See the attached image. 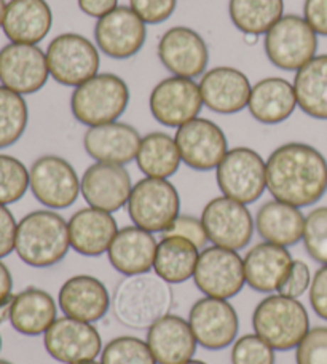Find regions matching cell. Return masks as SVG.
Here are the masks:
<instances>
[{
  "label": "cell",
  "mask_w": 327,
  "mask_h": 364,
  "mask_svg": "<svg viewBox=\"0 0 327 364\" xmlns=\"http://www.w3.org/2000/svg\"><path fill=\"white\" fill-rule=\"evenodd\" d=\"M267 191L297 208L313 206L327 192V160L305 142H286L267 160Z\"/></svg>",
  "instance_id": "6da1fadb"
},
{
  "label": "cell",
  "mask_w": 327,
  "mask_h": 364,
  "mask_svg": "<svg viewBox=\"0 0 327 364\" xmlns=\"http://www.w3.org/2000/svg\"><path fill=\"white\" fill-rule=\"evenodd\" d=\"M173 301L171 284L149 272L123 278L114 291L110 309L123 326L141 331L169 315Z\"/></svg>",
  "instance_id": "7a4b0ae2"
},
{
  "label": "cell",
  "mask_w": 327,
  "mask_h": 364,
  "mask_svg": "<svg viewBox=\"0 0 327 364\" xmlns=\"http://www.w3.org/2000/svg\"><path fill=\"white\" fill-rule=\"evenodd\" d=\"M69 250V224L60 213L36 210L18 220L15 252L29 267H53Z\"/></svg>",
  "instance_id": "3957f363"
},
{
  "label": "cell",
  "mask_w": 327,
  "mask_h": 364,
  "mask_svg": "<svg viewBox=\"0 0 327 364\" xmlns=\"http://www.w3.org/2000/svg\"><path fill=\"white\" fill-rule=\"evenodd\" d=\"M252 328L274 352H289L310 331V316L299 299L277 292L262 299L254 309Z\"/></svg>",
  "instance_id": "277c9868"
},
{
  "label": "cell",
  "mask_w": 327,
  "mask_h": 364,
  "mask_svg": "<svg viewBox=\"0 0 327 364\" xmlns=\"http://www.w3.org/2000/svg\"><path fill=\"white\" fill-rule=\"evenodd\" d=\"M129 87L120 75L104 73L72 91L70 110L78 123L97 127L119 122L129 104Z\"/></svg>",
  "instance_id": "5b68a950"
},
{
  "label": "cell",
  "mask_w": 327,
  "mask_h": 364,
  "mask_svg": "<svg viewBox=\"0 0 327 364\" xmlns=\"http://www.w3.org/2000/svg\"><path fill=\"white\" fill-rule=\"evenodd\" d=\"M127 210L134 225L163 233L181 214V195L168 179L144 178L133 186Z\"/></svg>",
  "instance_id": "8992f818"
},
{
  "label": "cell",
  "mask_w": 327,
  "mask_h": 364,
  "mask_svg": "<svg viewBox=\"0 0 327 364\" xmlns=\"http://www.w3.org/2000/svg\"><path fill=\"white\" fill-rule=\"evenodd\" d=\"M50 77L64 87L75 88L100 74V48L77 32H64L48 43Z\"/></svg>",
  "instance_id": "52a82bcc"
},
{
  "label": "cell",
  "mask_w": 327,
  "mask_h": 364,
  "mask_svg": "<svg viewBox=\"0 0 327 364\" xmlns=\"http://www.w3.org/2000/svg\"><path fill=\"white\" fill-rule=\"evenodd\" d=\"M318 34L304 16L284 15L264 37L265 55L274 68L297 73L318 53Z\"/></svg>",
  "instance_id": "ba28073f"
},
{
  "label": "cell",
  "mask_w": 327,
  "mask_h": 364,
  "mask_svg": "<svg viewBox=\"0 0 327 364\" xmlns=\"http://www.w3.org/2000/svg\"><path fill=\"white\" fill-rule=\"evenodd\" d=\"M215 179L222 195L251 205L267 191V161L251 147L228 149L215 168Z\"/></svg>",
  "instance_id": "9c48e42d"
},
{
  "label": "cell",
  "mask_w": 327,
  "mask_h": 364,
  "mask_svg": "<svg viewBox=\"0 0 327 364\" xmlns=\"http://www.w3.org/2000/svg\"><path fill=\"white\" fill-rule=\"evenodd\" d=\"M29 191L47 210H68L82 193L80 178L60 155H42L29 168Z\"/></svg>",
  "instance_id": "30bf717a"
},
{
  "label": "cell",
  "mask_w": 327,
  "mask_h": 364,
  "mask_svg": "<svg viewBox=\"0 0 327 364\" xmlns=\"http://www.w3.org/2000/svg\"><path fill=\"white\" fill-rule=\"evenodd\" d=\"M193 283L203 296L230 301L246 284L243 257L238 251L215 245L206 246L200 252Z\"/></svg>",
  "instance_id": "8fae6325"
},
{
  "label": "cell",
  "mask_w": 327,
  "mask_h": 364,
  "mask_svg": "<svg viewBox=\"0 0 327 364\" xmlns=\"http://www.w3.org/2000/svg\"><path fill=\"white\" fill-rule=\"evenodd\" d=\"M201 223L205 225L209 242L233 251L245 250L251 243L256 230L247 205L225 195L208 201L203 208Z\"/></svg>",
  "instance_id": "7c38bea8"
},
{
  "label": "cell",
  "mask_w": 327,
  "mask_h": 364,
  "mask_svg": "<svg viewBox=\"0 0 327 364\" xmlns=\"http://www.w3.org/2000/svg\"><path fill=\"white\" fill-rule=\"evenodd\" d=\"M203 106L200 85L186 77H166L156 83L149 97L154 119L163 127L176 129L200 117Z\"/></svg>",
  "instance_id": "4fadbf2b"
},
{
  "label": "cell",
  "mask_w": 327,
  "mask_h": 364,
  "mask_svg": "<svg viewBox=\"0 0 327 364\" xmlns=\"http://www.w3.org/2000/svg\"><path fill=\"white\" fill-rule=\"evenodd\" d=\"M48 79L47 53L38 45L9 42L0 48V85L28 96L41 91Z\"/></svg>",
  "instance_id": "5bb4252c"
},
{
  "label": "cell",
  "mask_w": 327,
  "mask_h": 364,
  "mask_svg": "<svg viewBox=\"0 0 327 364\" xmlns=\"http://www.w3.org/2000/svg\"><path fill=\"white\" fill-rule=\"evenodd\" d=\"M182 164L195 171H213L228 152V141L218 123L196 117L174 134Z\"/></svg>",
  "instance_id": "9a60e30c"
},
{
  "label": "cell",
  "mask_w": 327,
  "mask_h": 364,
  "mask_svg": "<svg viewBox=\"0 0 327 364\" xmlns=\"http://www.w3.org/2000/svg\"><path fill=\"white\" fill-rule=\"evenodd\" d=\"M43 346L51 358L75 364L95 361L102 353V339L93 323L63 316L51 324L43 334Z\"/></svg>",
  "instance_id": "2e32d148"
},
{
  "label": "cell",
  "mask_w": 327,
  "mask_h": 364,
  "mask_svg": "<svg viewBox=\"0 0 327 364\" xmlns=\"http://www.w3.org/2000/svg\"><path fill=\"white\" fill-rule=\"evenodd\" d=\"M188 324L198 346L211 352L230 347L238 339V314L224 299H198L188 311Z\"/></svg>",
  "instance_id": "e0dca14e"
},
{
  "label": "cell",
  "mask_w": 327,
  "mask_h": 364,
  "mask_svg": "<svg viewBox=\"0 0 327 364\" xmlns=\"http://www.w3.org/2000/svg\"><path fill=\"white\" fill-rule=\"evenodd\" d=\"M156 55L163 68L176 77L196 79L206 73L209 48L198 32L187 26H174L160 37Z\"/></svg>",
  "instance_id": "ac0fdd59"
},
{
  "label": "cell",
  "mask_w": 327,
  "mask_h": 364,
  "mask_svg": "<svg viewBox=\"0 0 327 364\" xmlns=\"http://www.w3.org/2000/svg\"><path fill=\"white\" fill-rule=\"evenodd\" d=\"M147 38V24L129 9L117 6L95 26L96 47L114 60H128L139 53Z\"/></svg>",
  "instance_id": "d6986e66"
},
{
  "label": "cell",
  "mask_w": 327,
  "mask_h": 364,
  "mask_svg": "<svg viewBox=\"0 0 327 364\" xmlns=\"http://www.w3.org/2000/svg\"><path fill=\"white\" fill-rule=\"evenodd\" d=\"M80 191L88 206L114 214L128 205L133 181L125 166L96 161L85 170Z\"/></svg>",
  "instance_id": "ffe728a7"
},
{
  "label": "cell",
  "mask_w": 327,
  "mask_h": 364,
  "mask_svg": "<svg viewBox=\"0 0 327 364\" xmlns=\"http://www.w3.org/2000/svg\"><path fill=\"white\" fill-rule=\"evenodd\" d=\"M203 104L220 115H233L247 107L252 85L247 75L237 68L218 66L201 75Z\"/></svg>",
  "instance_id": "44dd1931"
},
{
  "label": "cell",
  "mask_w": 327,
  "mask_h": 364,
  "mask_svg": "<svg viewBox=\"0 0 327 364\" xmlns=\"http://www.w3.org/2000/svg\"><path fill=\"white\" fill-rule=\"evenodd\" d=\"M142 136L128 123L112 122L90 127L83 134V147L91 159L101 164L125 166L136 160Z\"/></svg>",
  "instance_id": "7402d4cb"
},
{
  "label": "cell",
  "mask_w": 327,
  "mask_h": 364,
  "mask_svg": "<svg viewBox=\"0 0 327 364\" xmlns=\"http://www.w3.org/2000/svg\"><path fill=\"white\" fill-rule=\"evenodd\" d=\"M58 304L65 316L96 323L107 315L112 297L100 278L75 275L63 283Z\"/></svg>",
  "instance_id": "603a6c76"
},
{
  "label": "cell",
  "mask_w": 327,
  "mask_h": 364,
  "mask_svg": "<svg viewBox=\"0 0 327 364\" xmlns=\"http://www.w3.org/2000/svg\"><path fill=\"white\" fill-rule=\"evenodd\" d=\"M294 259L284 246L262 242L243 257L246 284L257 292H278L289 277Z\"/></svg>",
  "instance_id": "cb8c5ba5"
},
{
  "label": "cell",
  "mask_w": 327,
  "mask_h": 364,
  "mask_svg": "<svg viewBox=\"0 0 327 364\" xmlns=\"http://www.w3.org/2000/svg\"><path fill=\"white\" fill-rule=\"evenodd\" d=\"M68 224L70 248L87 257L106 255L117 232L120 230L112 213L97 210L93 206L75 211Z\"/></svg>",
  "instance_id": "d4e9b609"
},
{
  "label": "cell",
  "mask_w": 327,
  "mask_h": 364,
  "mask_svg": "<svg viewBox=\"0 0 327 364\" xmlns=\"http://www.w3.org/2000/svg\"><path fill=\"white\" fill-rule=\"evenodd\" d=\"M156 248L159 242L154 233L137 225L123 227L109 246V262L125 277L149 273L154 269Z\"/></svg>",
  "instance_id": "484cf974"
},
{
  "label": "cell",
  "mask_w": 327,
  "mask_h": 364,
  "mask_svg": "<svg viewBox=\"0 0 327 364\" xmlns=\"http://www.w3.org/2000/svg\"><path fill=\"white\" fill-rule=\"evenodd\" d=\"M53 28V11L47 0H9L2 31L13 43L38 45Z\"/></svg>",
  "instance_id": "4316f807"
},
{
  "label": "cell",
  "mask_w": 327,
  "mask_h": 364,
  "mask_svg": "<svg viewBox=\"0 0 327 364\" xmlns=\"http://www.w3.org/2000/svg\"><path fill=\"white\" fill-rule=\"evenodd\" d=\"M147 343L156 364H184L193 360L198 346L188 320L171 314L147 329Z\"/></svg>",
  "instance_id": "83f0119b"
},
{
  "label": "cell",
  "mask_w": 327,
  "mask_h": 364,
  "mask_svg": "<svg viewBox=\"0 0 327 364\" xmlns=\"http://www.w3.org/2000/svg\"><path fill=\"white\" fill-rule=\"evenodd\" d=\"M56 320L58 307L50 292L29 286L13 296L10 324L16 333L28 337L43 336Z\"/></svg>",
  "instance_id": "f1b7e54d"
},
{
  "label": "cell",
  "mask_w": 327,
  "mask_h": 364,
  "mask_svg": "<svg viewBox=\"0 0 327 364\" xmlns=\"http://www.w3.org/2000/svg\"><path fill=\"white\" fill-rule=\"evenodd\" d=\"M297 107L294 83L283 77H267L254 83L247 102L254 120L264 125H278L286 122Z\"/></svg>",
  "instance_id": "f546056e"
},
{
  "label": "cell",
  "mask_w": 327,
  "mask_h": 364,
  "mask_svg": "<svg viewBox=\"0 0 327 364\" xmlns=\"http://www.w3.org/2000/svg\"><path fill=\"white\" fill-rule=\"evenodd\" d=\"M254 224L264 242L289 248L304 238L305 216L300 208L273 198L259 208Z\"/></svg>",
  "instance_id": "4dcf8cb0"
},
{
  "label": "cell",
  "mask_w": 327,
  "mask_h": 364,
  "mask_svg": "<svg viewBox=\"0 0 327 364\" xmlns=\"http://www.w3.org/2000/svg\"><path fill=\"white\" fill-rule=\"evenodd\" d=\"M136 164L146 178L169 179L179 171L182 159L174 136L154 132L142 136Z\"/></svg>",
  "instance_id": "1f68e13d"
},
{
  "label": "cell",
  "mask_w": 327,
  "mask_h": 364,
  "mask_svg": "<svg viewBox=\"0 0 327 364\" xmlns=\"http://www.w3.org/2000/svg\"><path fill=\"white\" fill-rule=\"evenodd\" d=\"M201 250L181 237H163L156 248L154 272L169 284L193 278Z\"/></svg>",
  "instance_id": "d6a6232c"
},
{
  "label": "cell",
  "mask_w": 327,
  "mask_h": 364,
  "mask_svg": "<svg viewBox=\"0 0 327 364\" xmlns=\"http://www.w3.org/2000/svg\"><path fill=\"white\" fill-rule=\"evenodd\" d=\"M297 106L318 120H327V55H316L294 77Z\"/></svg>",
  "instance_id": "836d02e7"
},
{
  "label": "cell",
  "mask_w": 327,
  "mask_h": 364,
  "mask_svg": "<svg viewBox=\"0 0 327 364\" xmlns=\"http://www.w3.org/2000/svg\"><path fill=\"white\" fill-rule=\"evenodd\" d=\"M228 16L245 36H265L284 16V0H228Z\"/></svg>",
  "instance_id": "e575fe53"
},
{
  "label": "cell",
  "mask_w": 327,
  "mask_h": 364,
  "mask_svg": "<svg viewBox=\"0 0 327 364\" xmlns=\"http://www.w3.org/2000/svg\"><path fill=\"white\" fill-rule=\"evenodd\" d=\"M29 123V107L24 96L0 85V151L15 146Z\"/></svg>",
  "instance_id": "d590c367"
},
{
  "label": "cell",
  "mask_w": 327,
  "mask_h": 364,
  "mask_svg": "<svg viewBox=\"0 0 327 364\" xmlns=\"http://www.w3.org/2000/svg\"><path fill=\"white\" fill-rule=\"evenodd\" d=\"M29 191V170L21 160L0 154V205L18 203Z\"/></svg>",
  "instance_id": "8d00e7d4"
},
{
  "label": "cell",
  "mask_w": 327,
  "mask_h": 364,
  "mask_svg": "<svg viewBox=\"0 0 327 364\" xmlns=\"http://www.w3.org/2000/svg\"><path fill=\"white\" fill-rule=\"evenodd\" d=\"M102 364H156L147 341L134 336H120L110 341L101 353Z\"/></svg>",
  "instance_id": "74e56055"
},
{
  "label": "cell",
  "mask_w": 327,
  "mask_h": 364,
  "mask_svg": "<svg viewBox=\"0 0 327 364\" xmlns=\"http://www.w3.org/2000/svg\"><path fill=\"white\" fill-rule=\"evenodd\" d=\"M302 242L313 261L327 265V206H318L306 214Z\"/></svg>",
  "instance_id": "f35d334b"
},
{
  "label": "cell",
  "mask_w": 327,
  "mask_h": 364,
  "mask_svg": "<svg viewBox=\"0 0 327 364\" xmlns=\"http://www.w3.org/2000/svg\"><path fill=\"white\" fill-rule=\"evenodd\" d=\"M232 364H274V350L254 334H245L233 342Z\"/></svg>",
  "instance_id": "ab89813d"
},
{
  "label": "cell",
  "mask_w": 327,
  "mask_h": 364,
  "mask_svg": "<svg viewBox=\"0 0 327 364\" xmlns=\"http://www.w3.org/2000/svg\"><path fill=\"white\" fill-rule=\"evenodd\" d=\"M297 364H327V326L310 328L296 348Z\"/></svg>",
  "instance_id": "60d3db41"
},
{
  "label": "cell",
  "mask_w": 327,
  "mask_h": 364,
  "mask_svg": "<svg viewBox=\"0 0 327 364\" xmlns=\"http://www.w3.org/2000/svg\"><path fill=\"white\" fill-rule=\"evenodd\" d=\"M163 237H181L192 242L198 250H205L209 243L208 233L205 225L201 223V218L188 216V214H179L171 227L166 232H163Z\"/></svg>",
  "instance_id": "b9f144b4"
},
{
  "label": "cell",
  "mask_w": 327,
  "mask_h": 364,
  "mask_svg": "<svg viewBox=\"0 0 327 364\" xmlns=\"http://www.w3.org/2000/svg\"><path fill=\"white\" fill-rule=\"evenodd\" d=\"M178 0H129L133 10L146 24H161L173 16Z\"/></svg>",
  "instance_id": "7bdbcfd3"
},
{
  "label": "cell",
  "mask_w": 327,
  "mask_h": 364,
  "mask_svg": "<svg viewBox=\"0 0 327 364\" xmlns=\"http://www.w3.org/2000/svg\"><path fill=\"white\" fill-rule=\"evenodd\" d=\"M310 284H311V272L309 265H306L304 261H294L289 277H287L284 284L281 286L278 292L286 297L299 299L310 289Z\"/></svg>",
  "instance_id": "ee69618b"
},
{
  "label": "cell",
  "mask_w": 327,
  "mask_h": 364,
  "mask_svg": "<svg viewBox=\"0 0 327 364\" xmlns=\"http://www.w3.org/2000/svg\"><path fill=\"white\" fill-rule=\"evenodd\" d=\"M309 291L311 309L319 318L327 321V265L316 270Z\"/></svg>",
  "instance_id": "f6af8a7d"
},
{
  "label": "cell",
  "mask_w": 327,
  "mask_h": 364,
  "mask_svg": "<svg viewBox=\"0 0 327 364\" xmlns=\"http://www.w3.org/2000/svg\"><path fill=\"white\" fill-rule=\"evenodd\" d=\"M18 223L9 206L0 205V259L10 256L15 251Z\"/></svg>",
  "instance_id": "bcb514c9"
},
{
  "label": "cell",
  "mask_w": 327,
  "mask_h": 364,
  "mask_svg": "<svg viewBox=\"0 0 327 364\" xmlns=\"http://www.w3.org/2000/svg\"><path fill=\"white\" fill-rule=\"evenodd\" d=\"M304 18L318 36L327 37V0H305Z\"/></svg>",
  "instance_id": "7dc6e473"
},
{
  "label": "cell",
  "mask_w": 327,
  "mask_h": 364,
  "mask_svg": "<svg viewBox=\"0 0 327 364\" xmlns=\"http://www.w3.org/2000/svg\"><path fill=\"white\" fill-rule=\"evenodd\" d=\"M77 2L78 9H80L85 15L96 19L104 18L119 6V0H77Z\"/></svg>",
  "instance_id": "c3c4849f"
},
{
  "label": "cell",
  "mask_w": 327,
  "mask_h": 364,
  "mask_svg": "<svg viewBox=\"0 0 327 364\" xmlns=\"http://www.w3.org/2000/svg\"><path fill=\"white\" fill-rule=\"evenodd\" d=\"M13 296L15 294H13L11 272L9 269V265L0 259V305L10 302Z\"/></svg>",
  "instance_id": "681fc988"
},
{
  "label": "cell",
  "mask_w": 327,
  "mask_h": 364,
  "mask_svg": "<svg viewBox=\"0 0 327 364\" xmlns=\"http://www.w3.org/2000/svg\"><path fill=\"white\" fill-rule=\"evenodd\" d=\"M10 304H11V301L4 304V305H0V326H2L4 323L10 321Z\"/></svg>",
  "instance_id": "f907efd6"
},
{
  "label": "cell",
  "mask_w": 327,
  "mask_h": 364,
  "mask_svg": "<svg viewBox=\"0 0 327 364\" xmlns=\"http://www.w3.org/2000/svg\"><path fill=\"white\" fill-rule=\"evenodd\" d=\"M5 9H6V2H5V0H0V31H2V26H4Z\"/></svg>",
  "instance_id": "816d5d0a"
},
{
  "label": "cell",
  "mask_w": 327,
  "mask_h": 364,
  "mask_svg": "<svg viewBox=\"0 0 327 364\" xmlns=\"http://www.w3.org/2000/svg\"><path fill=\"white\" fill-rule=\"evenodd\" d=\"M184 364H208V363L200 361V360H191V361H187V363H184Z\"/></svg>",
  "instance_id": "f5cc1de1"
},
{
  "label": "cell",
  "mask_w": 327,
  "mask_h": 364,
  "mask_svg": "<svg viewBox=\"0 0 327 364\" xmlns=\"http://www.w3.org/2000/svg\"><path fill=\"white\" fill-rule=\"evenodd\" d=\"M75 364H102V363H97L95 360V361H83V363H75Z\"/></svg>",
  "instance_id": "db71d44e"
},
{
  "label": "cell",
  "mask_w": 327,
  "mask_h": 364,
  "mask_svg": "<svg viewBox=\"0 0 327 364\" xmlns=\"http://www.w3.org/2000/svg\"><path fill=\"white\" fill-rule=\"evenodd\" d=\"M0 364H13V363H10V361H6V360H0Z\"/></svg>",
  "instance_id": "11a10c76"
},
{
  "label": "cell",
  "mask_w": 327,
  "mask_h": 364,
  "mask_svg": "<svg viewBox=\"0 0 327 364\" xmlns=\"http://www.w3.org/2000/svg\"><path fill=\"white\" fill-rule=\"evenodd\" d=\"M0 352H2V334H0Z\"/></svg>",
  "instance_id": "9f6ffc18"
}]
</instances>
